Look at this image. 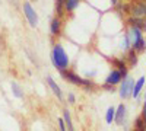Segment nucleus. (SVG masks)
<instances>
[{
	"label": "nucleus",
	"instance_id": "1",
	"mask_svg": "<svg viewBox=\"0 0 146 131\" xmlns=\"http://www.w3.org/2000/svg\"><path fill=\"white\" fill-rule=\"evenodd\" d=\"M51 61H53L54 67H56L58 71L67 70V67H69V55H67V53L64 51V48H63L62 44H56V45L53 47Z\"/></svg>",
	"mask_w": 146,
	"mask_h": 131
},
{
	"label": "nucleus",
	"instance_id": "2",
	"mask_svg": "<svg viewBox=\"0 0 146 131\" xmlns=\"http://www.w3.org/2000/svg\"><path fill=\"white\" fill-rule=\"evenodd\" d=\"M60 74L63 76L64 80L73 83V85H76V86H83L86 90H94L95 89V83L89 79H83L80 76H78L76 73H73V71H69V70H63V71H60Z\"/></svg>",
	"mask_w": 146,
	"mask_h": 131
},
{
	"label": "nucleus",
	"instance_id": "3",
	"mask_svg": "<svg viewBox=\"0 0 146 131\" xmlns=\"http://www.w3.org/2000/svg\"><path fill=\"white\" fill-rule=\"evenodd\" d=\"M133 89H135V80H133L131 77L123 79V80H121V83H120V90H118L120 98L121 99L130 98L131 95H133Z\"/></svg>",
	"mask_w": 146,
	"mask_h": 131
},
{
	"label": "nucleus",
	"instance_id": "4",
	"mask_svg": "<svg viewBox=\"0 0 146 131\" xmlns=\"http://www.w3.org/2000/svg\"><path fill=\"white\" fill-rule=\"evenodd\" d=\"M23 13H25L27 19H28V23L31 28H35L38 25V15H36L35 9L32 7V5L29 2H25L23 3Z\"/></svg>",
	"mask_w": 146,
	"mask_h": 131
},
{
	"label": "nucleus",
	"instance_id": "5",
	"mask_svg": "<svg viewBox=\"0 0 146 131\" xmlns=\"http://www.w3.org/2000/svg\"><path fill=\"white\" fill-rule=\"evenodd\" d=\"M130 13L136 18H146V2H136L135 5H131Z\"/></svg>",
	"mask_w": 146,
	"mask_h": 131
},
{
	"label": "nucleus",
	"instance_id": "6",
	"mask_svg": "<svg viewBox=\"0 0 146 131\" xmlns=\"http://www.w3.org/2000/svg\"><path fill=\"white\" fill-rule=\"evenodd\" d=\"M121 80H123V76H121L118 68H114L113 71H110V74L105 77V83H107V85H111V86L120 85Z\"/></svg>",
	"mask_w": 146,
	"mask_h": 131
},
{
	"label": "nucleus",
	"instance_id": "7",
	"mask_svg": "<svg viewBox=\"0 0 146 131\" xmlns=\"http://www.w3.org/2000/svg\"><path fill=\"white\" fill-rule=\"evenodd\" d=\"M126 117H127V109L123 103H120L115 109V117H114V121L117 125H123L126 121Z\"/></svg>",
	"mask_w": 146,
	"mask_h": 131
},
{
	"label": "nucleus",
	"instance_id": "8",
	"mask_svg": "<svg viewBox=\"0 0 146 131\" xmlns=\"http://www.w3.org/2000/svg\"><path fill=\"white\" fill-rule=\"evenodd\" d=\"M45 80H47V85L50 86V89L53 90V93L58 98V101H63V92H62V89L58 88L57 83L53 80V77H51V76H47V77H45Z\"/></svg>",
	"mask_w": 146,
	"mask_h": 131
},
{
	"label": "nucleus",
	"instance_id": "9",
	"mask_svg": "<svg viewBox=\"0 0 146 131\" xmlns=\"http://www.w3.org/2000/svg\"><path fill=\"white\" fill-rule=\"evenodd\" d=\"M130 26H136L140 31H146V18H136V16H130L129 18Z\"/></svg>",
	"mask_w": 146,
	"mask_h": 131
},
{
	"label": "nucleus",
	"instance_id": "10",
	"mask_svg": "<svg viewBox=\"0 0 146 131\" xmlns=\"http://www.w3.org/2000/svg\"><path fill=\"white\" fill-rule=\"evenodd\" d=\"M143 31H140L139 28H136V26H130L127 31H126V34L130 37V39L135 42V41H137V39H140V38H143V34H142Z\"/></svg>",
	"mask_w": 146,
	"mask_h": 131
},
{
	"label": "nucleus",
	"instance_id": "11",
	"mask_svg": "<svg viewBox=\"0 0 146 131\" xmlns=\"http://www.w3.org/2000/svg\"><path fill=\"white\" fill-rule=\"evenodd\" d=\"M60 31H62V20L58 18H54L50 25V32L53 37H57V35H60Z\"/></svg>",
	"mask_w": 146,
	"mask_h": 131
},
{
	"label": "nucleus",
	"instance_id": "12",
	"mask_svg": "<svg viewBox=\"0 0 146 131\" xmlns=\"http://www.w3.org/2000/svg\"><path fill=\"white\" fill-rule=\"evenodd\" d=\"M127 58H129V63H127V66L129 67H136V64H137V53L135 51V50H129V54H127Z\"/></svg>",
	"mask_w": 146,
	"mask_h": 131
},
{
	"label": "nucleus",
	"instance_id": "13",
	"mask_svg": "<svg viewBox=\"0 0 146 131\" xmlns=\"http://www.w3.org/2000/svg\"><path fill=\"white\" fill-rule=\"evenodd\" d=\"M145 77H140L136 83H135V89H133V95H131V96L133 98H137L139 96V93H140V90L143 89V86H145Z\"/></svg>",
	"mask_w": 146,
	"mask_h": 131
},
{
	"label": "nucleus",
	"instance_id": "14",
	"mask_svg": "<svg viewBox=\"0 0 146 131\" xmlns=\"http://www.w3.org/2000/svg\"><path fill=\"white\" fill-rule=\"evenodd\" d=\"M63 120L66 122V127L69 131H75V127H73V122H72V117H70V112L69 109H63Z\"/></svg>",
	"mask_w": 146,
	"mask_h": 131
},
{
	"label": "nucleus",
	"instance_id": "15",
	"mask_svg": "<svg viewBox=\"0 0 146 131\" xmlns=\"http://www.w3.org/2000/svg\"><path fill=\"white\" fill-rule=\"evenodd\" d=\"M12 93H13V96L18 98V99L23 98V90L21 89V86L18 85L16 82H12Z\"/></svg>",
	"mask_w": 146,
	"mask_h": 131
},
{
	"label": "nucleus",
	"instance_id": "16",
	"mask_svg": "<svg viewBox=\"0 0 146 131\" xmlns=\"http://www.w3.org/2000/svg\"><path fill=\"white\" fill-rule=\"evenodd\" d=\"M114 117H115V108L114 106H110L105 112V122L107 124H113L114 122Z\"/></svg>",
	"mask_w": 146,
	"mask_h": 131
},
{
	"label": "nucleus",
	"instance_id": "17",
	"mask_svg": "<svg viewBox=\"0 0 146 131\" xmlns=\"http://www.w3.org/2000/svg\"><path fill=\"white\" fill-rule=\"evenodd\" d=\"M145 47H146V41H145V38H140V39H137V41L133 42L131 48L135 50L136 53H140L142 50H145Z\"/></svg>",
	"mask_w": 146,
	"mask_h": 131
},
{
	"label": "nucleus",
	"instance_id": "18",
	"mask_svg": "<svg viewBox=\"0 0 146 131\" xmlns=\"http://www.w3.org/2000/svg\"><path fill=\"white\" fill-rule=\"evenodd\" d=\"M79 3H80V0H66V6H64V9H66V12H73L78 6H79Z\"/></svg>",
	"mask_w": 146,
	"mask_h": 131
},
{
	"label": "nucleus",
	"instance_id": "19",
	"mask_svg": "<svg viewBox=\"0 0 146 131\" xmlns=\"http://www.w3.org/2000/svg\"><path fill=\"white\" fill-rule=\"evenodd\" d=\"M64 6H66V0H56V13L58 15V18L62 16L63 12L66 10Z\"/></svg>",
	"mask_w": 146,
	"mask_h": 131
},
{
	"label": "nucleus",
	"instance_id": "20",
	"mask_svg": "<svg viewBox=\"0 0 146 131\" xmlns=\"http://www.w3.org/2000/svg\"><path fill=\"white\" fill-rule=\"evenodd\" d=\"M145 128H146L145 120H143L142 117H137L136 121H135V130H136V131H145Z\"/></svg>",
	"mask_w": 146,
	"mask_h": 131
},
{
	"label": "nucleus",
	"instance_id": "21",
	"mask_svg": "<svg viewBox=\"0 0 146 131\" xmlns=\"http://www.w3.org/2000/svg\"><path fill=\"white\" fill-rule=\"evenodd\" d=\"M113 64L117 67V68H123V67H129L127 63L124 60H121V58H115V60H113Z\"/></svg>",
	"mask_w": 146,
	"mask_h": 131
},
{
	"label": "nucleus",
	"instance_id": "22",
	"mask_svg": "<svg viewBox=\"0 0 146 131\" xmlns=\"http://www.w3.org/2000/svg\"><path fill=\"white\" fill-rule=\"evenodd\" d=\"M58 128H60V131H69L67 127H66V122H64V120H63V117L58 118Z\"/></svg>",
	"mask_w": 146,
	"mask_h": 131
},
{
	"label": "nucleus",
	"instance_id": "23",
	"mask_svg": "<svg viewBox=\"0 0 146 131\" xmlns=\"http://www.w3.org/2000/svg\"><path fill=\"white\" fill-rule=\"evenodd\" d=\"M67 102H69V103H75V102H76V101H75V93L70 92V93L67 95Z\"/></svg>",
	"mask_w": 146,
	"mask_h": 131
},
{
	"label": "nucleus",
	"instance_id": "24",
	"mask_svg": "<svg viewBox=\"0 0 146 131\" xmlns=\"http://www.w3.org/2000/svg\"><path fill=\"white\" fill-rule=\"evenodd\" d=\"M118 70H120L121 76H123V79H126V77H127V71H129V68H127V67H123V68H118Z\"/></svg>",
	"mask_w": 146,
	"mask_h": 131
},
{
	"label": "nucleus",
	"instance_id": "25",
	"mask_svg": "<svg viewBox=\"0 0 146 131\" xmlns=\"http://www.w3.org/2000/svg\"><path fill=\"white\" fill-rule=\"evenodd\" d=\"M102 88H104V89H107V90H110V92H114V86H111V85H107V83H104Z\"/></svg>",
	"mask_w": 146,
	"mask_h": 131
},
{
	"label": "nucleus",
	"instance_id": "26",
	"mask_svg": "<svg viewBox=\"0 0 146 131\" xmlns=\"http://www.w3.org/2000/svg\"><path fill=\"white\" fill-rule=\"evenodd\" d=\"M142 118L145 120V122H146V102L143 103V109H142Z\"/></svg>",
	"mask_w": 146,
	"mask_h": 131
},
{
	"label": "nucleus",
	"instance_id": "27",
	"mask_svg": "<svg viewBox=\"0 0 146 131\" xmlns=\"http://www.w3.org/2000/svg\"><path fill=\"white\" fill-rule=\"evenodd\" d=\"M111 5H113V6H115V5H117V0H111Z\"/></svg>",
	"mask_w": 146,
	"mask_h": 131
},
{
	"label": "nucleus",
	"instance_id": "28",
	"mask_svg": "<svg viewBox=\"0 0 146 131\" xmlns=\"http://www.w3.org/2000/svg\"><path fill=\"white\" fill-rule=\"evenodd\" d=\"M145 131H146V128H145Z\"/></svg>",
	"mask_w": 146,
	"mask_h": 131
},
{
	"label": "nucleus",
	"instance_id": "29",
	"mask_svg": "<svg viewBox=\"0 0 146 131\" xmlns=\"http://www.w3.org/2000/svg\"><path fill=\"white\" fill-rule=\"evenodd\" d=\"M135 131H136V130H135Z\"/></svg>",
	"mask_w": 146,
	"mask_h": 131
}]
</instances>
